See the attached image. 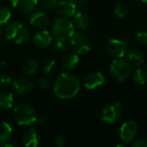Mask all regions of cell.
<instances>
[{
	"label": "cell",
	"instance_id": "6da1fadb",
	"mask_svg": "<svg viewBox=\"0 0 147 147\" xmlns=\"http://www.w3.org/2000/svg\"><path fill=\"white\" fill-rule=\"evenodd\" d=\"M80 90V83L78 78L70 73L63 72L56 79L53 91L56 96L62 100H68L74 97Z\"/></svg>",
	"mask_w": 147,
	"mask_h": 147
},
{
	"label": "cell",
	"instance_id": "7a4b0ae2",
	"mask_svg": "<svg viewBox=\"0 0 147 147\" xmlns=\"http://www.w3.org/2000/svg\"><path fill=\"white\" fill-rule=\"evenodd\" d=\"M5 39L16 45L26 43L30 36L28 28L19 22H13L6 27L4 30Z\"/></svg>",
	"mask_w": 147,
	"mask_h": 147
},
{
	"label": "cell",
	"instance_id": "3957f363",
	"mask_svg": "<svg viewBox=\"0 0 147 147\" xmlns=\"http://www.w3.org/2000/svg\"><path fill=\"white\" fill-rule=\"evenodd\" d=\"M14 118L19 126L28 127L37 121V115L34 109L28 103L22 102L15 106L13 109Z\"/></svg>",
	"mask_w": 147,
	"mask_h": 147
},
{
	"label": "cell",
	"instance_id": "277c9868",
	"mask_svg": "<svg viewBox=\"0 0 147 147\" xmlns=\"http://www.w3.org/2000/svg\"><path fill=\"white\" fill-rule=\"evenodd\" d=\"M75 33V26L69 18L59 17L52 26V34L55 40H68Z\"/></svg>",
	"mask_w": 147,
	"mask_h": 147
},
{
	"label": "cell",
	"instance_id": "5b68a950",
	"mask_svg": "<svg viewBox=\"0 0 147 147\" xmlns=\"http://www.w3.org/2000/svg\"><path fill=\"white\" fill-rule=\"evenodd\" d=\"M132 70L133 65L127 59H122L121 58L115 59L110 65V73L113 78L119 82L126 80L131 74Z\"/></svg>",
	"mask_w": 147,
	"mask_h": 147
},
{
	"label": "cell",
	"instance_id": "8992f818",
	"mask_svg": "<svg viewBox=\"0 0 147 147\" xmlns=\"http://www.w3.org/2000/svg\"><path fill=\"white\" fill-rule=\"evenodd\" d=\"M72 50L78 54H85L91 49V44L89 37L81 33L75 32L70 39Z\"/></svg>",
	"mask_w": 147,
	"mask_h": 147
},
{
	"label": "cell",
	"instance_id": "52a82bcc",
	"mask_svg": "<svg viewBox=\"0 0 147 147\" xmlns=\"http://www.w3.org/2000/svg\"><path fill=\"white\" fill-rule=\"evenodd\" d=\"M121 115H122L121 103L119 102H115L104 107L102 112V121L109 124H113L121 118Z\"/></svg>",
	"mask_w": 147,
	"mask_h": 147
},
{
	"label": "cell",
	"instance_id": "ba28073f",
	"mask_svg": "<svg viewBox=\"0 0 147 147\" xmlns=\"http://www.w3.org/2000/svg\"><path fill=\"white\" fill-rule=\"evenodd\" d=\"M107 52L110 56L121 59L125 57L127 52V45L123 40L112 39L109 40L107 44Z\"/></svg>",
	"mask_w": 147,
	"mask_h": 147
},
{
	"label": "cell",
	"instance_id": "9c48e42d",
	"mask_svg": "<svg viewBox=\"0 0 147 147\" xmlns=\"http://www.w3.org/2000/svg\"><path fill=\"white\" fill-rule=\"evenodd\" d=\"M54 9L59 17L65 18L72 17L77 12V7L74 0H58L57 6Z\"/></svg>",
	"mask_w": 147,
	"mask_h": 147
},
{
	"label": "cell",
	"instance_id": "30bf717a",
	"mask_svg": "<svg viewBox=\"0 0 147 147\" xmlns=\"http://www.w3.org/2000/svg\"><path fill=\"white\" fill-rule=\"evenodd\" d=\"M138 134V126L133 121H126L122 124L120 129V139L125 143L131 142Z\"/></svg>",
	"mask_w": 147,
	"mask_h": 147
},
{
	"label": "cell",
	"instance_id": "8fae6325",
	"mask_svg": "<svg viewBox=\"0 0 147 147\" xmlns=\"http://www.w3.org/2000/svg\"><path fill=\"white\" fill-rule=\"evenodd\" d=\"M12 90L18 95H27L34 89V83L26 78H17L11 84Z\"/></svg>",
	"mask_w": 147,
	"mask_h": 147
},
{
	"label": "cell",
	"instance_id": "7c38bea8",
	"mask_svg": "<svg viewBox=\"0 0 147 147\" xmlns=\"http://www.w3.org/2000/svg\"><path fill=\"white\" fill-rule=\"evenodd\" d=\"M105 77L104 75L100 72V71H93L87 75V77L84 79V85L85 89L89 90H95L102 85L104 84L105 83Z\"/></svg>",
	"mask_w": 147,
	"mask_h": 147
},
{
	"label": "cell",
	"instance_id": "4fadbf2b",
	"mask_svg": "<svg viewBox=\"0 0 147 147\" xmlns=\"http://www.w3.org/2000/svg\"><path fill=\"white\" fill-rule=\"evenodd\" d=\"M53 40V36L47 29H41L38 31L33 37V41L34 45L40 48H46L49 47Z\"/></svg>",
	"mask_w": 147,
	"mask_h": 147
},
{
	"label": "cell",
	"instance_id": "5bb4252c",
	"mask_svg": "<svg viewBox=\"0 0 147 147\" xmlns=\"http://www.w3.org/2000/svg\"><path fill=\"white\" fill-rule=\"evenodd\" d=\"M9 2L13 8L24 14H29L35 10L39 3L38 0H9Z\"/></svg>",
	"mask_w": 147,
	"mask_h": 147
},
{
	"label": "cell",
	"instance_id": "9a60e30c",
	"mask_svg": "<svg viewBox=\"0 0 147 147\" xmlns=\"http://www.w3.org/2000/svg\"><path fill=\"white\" fill-rule=\"evenodd\" d=\"M29 22L32 26L38 29H44L49 24V19L47 15L40 10H34L29 16Z\"/></svg>",
	"mask_w": 147,
	"mask_h": 147
},
{
	"label": "cell",
	"instance_id": "2e32d148",
	"mask_svg": "<svg viewBox=\"0 0 147 147\" xmlns=\"http://www.w3.org/2000/svg\"><path fill=\"white\" fill-rule=\"evenodd\" d=\"M22 140L25 146L36 147L40 144V135L35 128L31 127L24 131L22 136Z\"/></svg>",
	"mask_w": 147,
	"mask_h": 147
},
{
	"label": "cell",
	"instance_id": "e0dca14e",
	"mask_svg": "<svg viewBox=\"0 0 147 147\" xmlns=\"http://www.w3.org/2000/svg\"><path fill=\"white\" fill-rule=\"evenodd\" d=\"M79 63V58L76 53H66L61 60V67L65 71L74 70Z\"/></svg>",
	"mask_w": 147,
	"mask_h": 147
},
{
	"label": "cell",
	"instance_id": "ac0fdd59",
	"mask_svg": "<svg viewBox=\"0 0 147 147\" xmlns=\"http://www.w3.org/2000/svg\"><path fill=\"white\" fill-rule=\"evenodd\" d=\"M125 57H126V59L133 66L140 67L144 64V56H143L142 53L138 49L127 50Z\"/></svg>",
	"mask_w": 147,
	"mask_h": 147
},
{
	"label": "cell",
	"instance_id": "d6986e66",
	"mask_svg": "<svg viewBox=\"0 0 147 147\" xmlns=\"http://www.w3.org/2000/svg\"><path fill=\"white\" fill-rule=\"evenodd\" d=\"M13 135V129L11 126L5 122L0 121V146H4L5 144L11 141Z\"/></svg>",
	"mask_w": 147,
	"mask_h": 147
},
{
	"label": "cell",
	"instance_id": "ffe728a7",
	"mask_svg": "<svg viewBox=\"0 0 147 147\" xmlns=\"http://www.w3.org/2000/svg\"><path fill=\"white\" fill-rule=\"evenodd\" d=\"M72 22L74 26L79 29L85 30L90 26V18L87 14L83 11H78L72 16Z\"/></svg>",
	"mask_w": 147,
	"mask_h": 147
},
{
	"label": "cell",
	"instance_id": "44dd1931",
	"mask_svg": "<svg viewBox=\"0 0 147 147\" xmlns=\"http://www.w3.org/2000/svg\"><path fill=\"white\" fill-rule=\"evenodd\" d=\"M14 103V95L11 92L0 93V111L9 110Z\"/></svg>",
	"mask_w": 147,
	"mask_h": 147
},
{
	"label": "cell",
	"instance_id": "7402d4cb",
	"mask_svg": "<svg viewBox=\"0 0 147 147\" xmlns=\"http://www.w3.org/2000/svg\"><path fill=\"white\" fill-rule=\"evenodd\" d=\"M39 69V63L34 59H28L22 66L23 73L27 76L34 75Z\"/></svg>",
	"mask_w": 147,
	"mask_h": 147
},
{
	"label": "cell",
	"instance_id": "603a6c76",
	"mask_svg": "<svg viewBox=\"0 0 147 147\" xmlns=\"http://www.w3.org/2000/svg\"><path fill=\"white\" fill-rule=\"evenodd\" d=\"M133 78L137 84L143 85L147 82V71L143 69H137L134 72Z\"/></svg>",
	"mask_w": 147,
	"mask_h": 147
},
{
	"label": "cell",
	"instance_id": "cb8c5ba5",
	"mask_svg": "<svg viewBox=\"0 0 147 147\" xmlns=\"http://www.w3.org/2000/svg\"><path fill=\"white\" fill-rule=\"evenodd\" d=\"M57 67V63L53 59H47L44 61L42 65V71L45 75H49L53 73Z\"/></svg>",
	"mask_w": 147,
	"mask_h": 147
},
{
	"label": "cell",
	"instance_id": "d4e9b609",
	"mask_svg": "<svg viewBox=\"0 0 147 147\" xmlns=\"http://www.w3.org/2000/svg\"><path fill=\"white\" fill-rule=\"evenodd\" d=\"M128 13V6L124 3H118L115 8V14L118 18H124Z\"/></svg>",
	"mask_w": 147,
	"mask_h": 147
},
{
	"label": "cell",
	"instance_id": "484cf974",
	"mask_svg": "<svg viewBox=\"0 0 147 147\" xmlns=\"http://www.w3.org/2000/svg\"><path fill=\"white\" fill-rule=\"evenodd\" d=\"M10 17H11L10 9L5 6H1L0 7V26L8 23Z\"/></svg>",
	"mask_w": 147,
	"mask_h": 147
},
{
	"label": "cell",
	"instance_id": "4316f807",
	"mask_svg": "<svg viewBox=\"0 0 147 147\" xmlns=\"http://www.w3.org/2000/svg\"><path fill=\"white\" fill-rule=\"evenodd\" d=\"M53 50L56 53H64L67 49V43L66 40H56V41L53 44Z\"/></svg>",
	"mask_w": 147,
	"mask_h": 147
},
{
	"label": "cell",
	"instance_id": "83f0119b",
	"mask_svg": "<svg viewBox=\"0 0 147 147\" xmlns=\"http://www.w3.org/2000/svg\"><path fill=\"white\" fill-rule=\"evenodd\" d=\"M136 39L139 42L147 45V28H140L136 32Z\"/></svg>",
	"mask_w": 147,
	"mask_h": 147
},
{
	"label": "cell",
	"instance_id": "f1b7e54d",
	"mask_svg": "<svg viewBox=\"0 0 147 147\" xmlns=\"http://www.w3.org/2000/svg\"><path fill=\"white\" fill-rule=\"evenodd\" d=\"M58 0H40V6L47 10L50 9H54L57 6Z\"/></svg>",
	"mask_w": 147,
	"mask_h": 147
},
{
	"label": "cell",
	"instance_id": "f546056e",
	"mask_svg": "<svg viewBox=\"0 0 147 147\" xmlns=\"http://www.w3.org/2000/svg\"><path fill=\"white\" fill-rule=\"evenodd\" d=\"M11 83V78L7 73L0 72V87H5Z\"/></svg>",
	"mask_w": 147,
	"mask_h": 147
},
{
	"label": "cell",
	"instance_id": "4dcf8cb0",
	"mask_svg": "<svg viewBox=\"0 0 147 147\" xmlns=\"http://www.w3.org/2000/svg\"><path fill=\"white\" fill-rule=\"evenodd\" d=\"M38 84L41 89L47 90L49 88L50 86V80L49 78L45 75V76H41L39 79H38Z\"/></svg>",
	"mask_w": 147,
	"mask_h": 147
},
{
	"label": "cell",
	"instance_id": "1f68e13d",
	"mask_svg": "<svg viewBox=\"0 0 147 147\" xmlns=\"http://www.w3.org/2000/svg\"><path fill=\"white\" fill-rule=\"evenodd\" d=\"M65 142H66V140L64 136L62 135H58L54 138V140H53V145L57 147H63L65 145Z\"/></svg>",
	"mask_w": 147,
	"mask_h": 147
},
{
	"label": "cell",
	"instance_id": "d6a6232c",
	"mask_svg": "<svg viewBox=\"0 0 147 147\" xmlns=\"http://www.w3.org/2000/svg\"><path fill=\"white\" fill-rule=\"evenodd\" d=\"M134 147H147V140L144 139L137 140L133 143Z\"/></svg>",
	"mask_w": 147,
	"mask_h": 147
},
{
	"label": "cell",
	"instance_id": "836d02e7",
	"mask_svg": "<svg viewBox=\"0 0 147 147\" xmlns=\"http://www.w3.org/2000/svg\"><path fill=\"white\" fill-rule=\"evenodd\" d=\"M77 9H83L86 4V0H74Z\"/></svg>",
	"mask_w": 147,
	"mask_h": 147
},
{
	"label": "cell",
	"instance_id": "e575fe53",
	"mask_svg": "<svg viewBox=\"0 0 147 147\" xmlns=\"http://www.w3.org/2000/svg\"><path fill=\"white\" fill-rule=\"evenodd\" d=\"M137 1L142 3H147V0H137Z\"/></svg>",
	"mask_w": 147,
	"mask_h": 147
},
{
	"label": "cell",
	"instance_id": "d590c367",
	"mask_svg": "<svg viewBox=\"0 0 147 147\" xmlns=\"http://www.w3.org/2000/svg\"><path fill=\"white\" fill-rule=\"evenodd\" d=\"M2 34H3V29H2V28H1V27H0V37H1Z\"/></svg>",
	"mask_w": 147,
	"mask_h": 147
},
{
	"label": "cell",
	"instance_id": "8d00e7d4",
	"mask_svg": "<svg viewBox=\"0 0 147 147\" xmlns=\"http://www.w3.org/2000/svg\"><path fill=\"white\" fill-rule=\"evenodd\" d=\"M146 71H147V65H146Z\"/></svg>",
	"mask_w": 147,
	"mask_h": 147
}]
</instances>
